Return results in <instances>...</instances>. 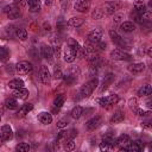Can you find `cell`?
Returning <instances> with one entry per match:
<instances>
[{
  "instance_id": "ab89813d",
  "label": "cell",
  "mask_w": 152,
  "mask_h": 152,
  "mask_svg": "<svg viewBox=\"0 0 152 152\" xmlns=\"http://www.w3.org/2000/svg\"><path fill=\"white\" fill-rule=\"evenodd\" d=\"M102 15H103V11L101 10V8H95L94 11H93V13H91V17L94 18V19H100V18H102Z\"/></svg>"
},
{
  "instance_id": "681fc988",
  "label": "cell",
  "mask_w": 152,
  "mask_h": 152,
  "mask_svg": "<svg viewBox=\"0 0 152 152\" xmlns=\"http://www.w3.org/2000/svg\"><path fill=\"white\" fill-rule=\"evenodd\" d=\"M96 44H99V49L100 50H104L106 49V43H103V42H99V43H96Z\"/></svg>"
},
{
  "instance_id": "816d5d0a",
  "label": "cell",
  "mask_w": 152,
  "mask_h": 152,
  "mask_svg": "<svg viewBox=\"0 0 152 152\" xmlns=\"http://www.w3.org/2000/svg\"><path fill=\"white\" fill-rule=\"evenodd\" d=\"M44 27H45V30H46V31H50V30H51L50 24H46V23H45V24H44Z\"/></svg>"
},
{
  "instance_id": "d4e9b609",
  "label": "cell",
  "mask_w": 152,
  "mask_h": 152,
  "mask_svg": "<svg viewBox=\"0 0 152 152\" xmlns=\"http://www.w3.org/2000/svg\"><path fill=\"white\" fill-rule=\"evenodd\" d=\"M113 80H114V75H113V74H108L107 76H104V78H103V81H102L101 91H103L104 89H107V88H108V86L113 82Z\"/></svg>"
},
{
  "instance_id": "f907efd6",
  "label": "cell",
  "mask_w": 152,
  "mask_h": 152,
  "mask_svg": "<svg viewBox=\"0 0 152 152\" xmlns=\"http://www.w3.org/2000/svg\"><path fill=\"white\" fill-rule=\"evenodd\" d=\"M121 18H122V15H121V14H116V15L114 17V20H113V21L116 24V23H119V21L121 20Z\"/></svg>"
},
{
  "instance_id": "8fae6325",
  "label": "cell",
  "mask_w": 152,
  "mask_h": 152,
  "mask_svg": "<svg viewBox=\"0 0 152 152\" xmlns=\"http://www.w3.org/2000/svg\"><path fill=\"white\" fill-rule=\"evenodd\" d=\"M76 58V51L72 50L71 48H65L64 50V61L68 62V63H72Z\"/></svg>"
},
{
  "instance_id": "74e56055",
  "label": "cell",
  "mask_w": 152,
  "mask_h": 152,
  "mask_svg": "<svg viewBox=\"0 0 152 152\" xmlns=\"http://www.w3.org/2000/svg\"><path fill=\"white\" fill-rule=\"evenodd\" d=\"M64 148L70 151V150H74L75 148V142H74V139H65L64 140Z\"/></svg>"
},
{
  "instance_id": "52a82bcc",
  "label": "cell",
  "mask_w": 152,
  "mask_h": 152,
  "mask_svg": "<svg viewBox=\"0 0 152 152\" xmlns=\"http://www.w3.org/2000/svg\"><path fill=\"white\" fill-rule=\"evenodd\" d=\"M101 38H102V31H101L100 28L93 30V31L89 33V36H88V40H89V43H91V44L99 43V42L101 40Z\"/></svg>"
},
{
  "instance_id": "6da1fadb",
  "label": "cell",
  "mask_w": 152,
  "mask_h": 152,
  "mask_svg": "<svg viewBox=\"0 0 152 152\" xmlns=\"http://www.w3.org/2000/svg\"><path fill=\"white\" fill-rule=\"evenodd\" d=\"M97 84H99V80L96 77L95 78H91L89 82H87L86 84H83L82 88H81V90H80V97L84 99V97L90 96L91 93H93V90L97 87Z\"/></svg>"
},
{
  "instance_id": "bcb514c9",
  "label": "cell",
  "mask_w": 152,
  "mask_h": 152,
  "mask_svg": "<svg viewBox=\"0 0 152 152\" xmlns=\"http://www.w3.org/2000/svg\"><path fill=\"white\" fill-rule=\"evenodd\" d=\"M134 112L139 115V116H147L148 114H151L150 112H146V110H144V109H140V108H135L134 109Z\"/></svg>"
},
{
  "instance_id": "d6986e66",
  "label": "cell",
  "mask_w": 152,
  "mask_h": 152,
  "mask_svg": "<svg viewBox=\"0 0 152 152\" xmlns=\"http://www.w3.org/2000/svg\"><path fill=\"white\" fill-rule=\"evenodd\" d=\"M128 144H129V137L127 134H122L116 139V145L120 146V148H126Z\"/></svg>"
},
{
  "instance_id": "484cf974",
  "label": "cell",
  "mask_w": 152,
  "mask_h": 152,
  "mask_svg": "<svg viewBox=\"0 0 152 152\" xmlns=\"http://www.w3.org/2000/svg\"><path fill=\"white\" fill-rule=\"evenodd\" d=\"M151 93H152V88H151V86H148V84L142 86V87L138 90V95H139V96H148Z\"/></svg>"
},
{
  "instance_id": "7402d4cb",
  "label": "cell",
  "mask_w": 152,
  "mask_h": 152,
  "mask_svg": "<svg viewBox=\"0 0 152 152\" xmlns=\"http://www.w3.org/2000/svg\"><path fill=\"white\" fill-rule=\"evenodd\" d=\"M8 87L11 89H18V88H23L24 87V81L20 78H14L12 81L8 82Z\"/></svg>"
},
{
  "instance_id": "603a6c76",
  "label": "cell",
  "mask_w": 152,
  "mask_h": 152,
  "mask_svg": "<svg viewBox=\"0 0 152 152\" xmlns=\"http://www.w3.org/2000/svg\"><path fill=\"white\" fill-rule=\"evenodd\" d=\"M124 118H125L124 113L120 112V110H118V112H115V113L112 115V118H110V124H119V122H121V121L124 120Z\"/></svg>"
},
{
  "instance_id": "4316f807",
  "label": "cell",
  "mask_w": 152,
  "mask_h": 152,
  "mask_svg": "<svg viewBox=\"0 0 152 152\" xmlns=\"http://www.w3.org/2000/svg\"><path fill=\"white\" fill-rule=\"evenodd\" d=\"M82 114H83V108L80 107V106L74 107L72 110H71V113H70V115H71L72 119H80L82 116Z\"/></svg>"
},
{
  "instance_id": "f5cc1de1",
  "label": "cell",
  "mask_w": 152,
  "mask_h": 152,
  "mask_svg": "<svg viewBox=\"0 0 152 152\" xmlns=\"http://www.w3.org/2000/svg\"><path fill=\"white\" fill-rule=\"evenodd\" d=\"M4 141H5V139H4V138H2V135L0 134V145H1V144H2Z\"/></svg>"
},
{
  "instance_id": "9a60e30c",
  "label": "cell",
  "mask_w": 152,
  "mask_h": 152,
  "mask_svg": "<svg viewBox=\"0 0 152 152\" xmlns=\"http://www.w3.org/2000/svg\"><path fill=\"white\" fill-rule=\"evenodd\" d=\"M32 108H33V104H32V103H25V104H23V106L20 107V109L18 110L17 116H19V118L25 116L26 114H28V112L32 110Z\"/></svg>"
},
{
  "instance_id": "44dd1931",
  "label": "cell",
  "mask_w": 152,
  "mask_h": 152,
  "mask_svg": "<svg viewBox=\"0 0 152 152\" xmlns=\"http://www.w3.org/2000/svg\"><path fill=\"white\" fill-rule=\"evenodd\" d=\"M28 10L31 12H38L40 10V1L39 0H27Z\"/></svg>"
},
{
  "instance_id": "60d3db41",
  "label": "cell",
  "mask_w": 152,
  "mask_h": 152,
  "mask_svg": "<svg viewBox=\"0 0 152 152\" xmlns=\"http://www.w3.org/2000/svg\"><path fill=\"white\" fill-rule=\"evenodd\" d=\"M66 139V131H61L57 135V139H56V142H61V141H64Z\"/></svg>"
},
{
  "instance_id": "ee69618b",
  "label": "cell",
  "mask_w": 152,
  "mask_h": 152,
  "mask_svg": "<svg viewBox=\"0 0 152 152\" xmlns=\"http://www.w3.org/2000/svg\"><path fill=\"white\" fill-rule=\"evenodd\" d=\"M52 51H53V53L58 57L59 56V53H61V43L58 42V43H55L53 44V48H52Z\"/></svg>"
},
{
  "instance_id": "ffe728a7",
  "label": "cell",
  "mask_w": 152,
  "mask_h": 152,
  "mask_svg": "<svg viewBox=\"0 0 152 152\" xmlns=\"http://www.w3.org/2000/svg\"><path fill=\"white\" fill-rule=\"evenodd\" d=\"M120 28L124 32H127L128 33V32H133L135 30V26H134V24L132 21H124V23H121Z\"/></svg>"
},
{
  "instance_id": "7a4b0ae2",
  "label": "cell",
  "mask_w": 152,
  "mask_h": 152,
  "mask_svg": "<svg viewBox=\"0 0 152 152\" xmlns=\"http://www.w3.org/2000/svg\"><path fill=\"white\" fill-rule=\"evenodd\" d=\"M99 102V104L101 107H107V106H110V104H114L119 101V96L116 94H112V95H108L106 97H101V99H97L96 100Z\"/></svg>"
},
{
  "instance_id": "5b68a950",
  "label": "cell",
  "mask_w": 152,
  "mask_h": 152,
  "mask_svg": "<svg viewBox=\"0 0 152 152\" xmlns=\"http://www.w3.org/2000/svg\"><path fill=\"white\" fill-rule=\"evenodd\" d=\"M17 71L21 75H25V74H28L32 71V64L30 62H26V61H21L17 64Z\"/></svg>"
},
{
  "instance_id": "83f0119b",
  "label": "cell",
  "mask_w": 152,
  "mask_h": 152,
  "mask_svg": "<svg viewBox=\"0 0 152 152\" xmlns=\"http://www.w3.org/2000/svg\"><path fill=\"white\" fill-rule=\"evenodd\" d=\"M64 101H65V96H64L63 94H59V95H57V96L55 97L53 104H55V107H56L57 109H59V108L64 104Z\"/></svg>"
},
{
  "instance_id": "277c9868",
  "label": "cell",
  "mask_w": 152,
  "mask_h": 152,
  "mask_svg": "<svg viewBox=\"0 0 152 152\" xmlns=\"http://www.w3.org/2000/svg\"><path fill=\"white\" fill-rule=\"evenodd\" d=\"M74 7H75V10H76L77 12L86 13V12H88L89 8H90V1H89V0H76Z\"/></svg>"
},
{
  "instance_id": "db71d44e",
  "label": "cell",
  "mask_w": 152,
  "mask_h": 152,
  "mask_svg": "<svg viewBox=\"0 0 152 152\" xmlns=\"http://www.w3.org/2000/svg\"><path fill=\"white\" fill-rule=\"evenodd\" d=\"M20 1H21V0H14V2H15V4H18V2H20Z\"/></svg>"
},
{
  "instance_id": "f1b7e54d",
  "label": "cell",
  "mask_w": 152,
  "mask_h": 152,
  "mask_svg": "<svg viewBox=\"0 0 152 152\" xmlns=\"http://www.w3.org/2000/svg\"><path fill=\"white\" fill-rule=\"evenodd\" d=\"M134 10L137 11L138 14H142L146 11V6H145V4L142 1H139L138 0V1L134 2Z\"/></svg>"
},
{
  "instance_id": "9c48e42d",
  "label": "cell",
  "mask_w": 152,
  "mask_h": 152,
  "mask_svg": "<svg viewBox=\"0 0 152 152\" xmlns=\"http://www.w3.org/2000/svg\"><path fill=\"white\" fill-rule=\"evenodd\" d=\"M142 148H144V142L141 140H137L134 142H129L126 146V151H129V152H139Z\"/></svg>"
},
{
  "instance_id": "ac0fdd59",
  "label": "cell",
  "mask_w": 152,
  "mask_h": 152,
  "mask_svg": "<svg viewBox=\"0 0 152 152\" xmlns=\"http://www.w3.org/2000/svg\"><path fill=\"white\" fill-rule=\"evenodd\" d=\"M109 36H110L112 40H113L115 44H118V45H120V46H124V45H125V42H124V39L121 38V36H119V34L116 33V31H114V30H110V31H109Z\"/></svg>"
},
{
  "instance_id": "7bdbcfd3",
  "label": "cell",
  "mask_w": 152,
  "mask_h": 152,
  "mask_svg": "<svg viewBox=\"0 0 152 152\" xmlns=\"http://www.w3.org/2000/svg\"><path fill=\"white\" fill-rule=\"evenodd\" d=\"M63 77V72H62V70L57 66V68H55V70H53V78H56V80H59V78H62Z\"/></svg>"
},
{
  "instance_id": "4dcf8cb0",
  "label": "cell",
  "mask_w": 152,
  "mask_h": 152,
  "mask_svg": "<svg viewBox=\"0 0 152 152\" xmlns=\"http://www.w3.org/2000/svg\"><path fill=\"white\" fill-rule=\"evenodd\" d=\"M62 78L64 80V82H65V84H66V86H71L72 83H75V82H76L77 76H76V75H71V74H69V75H63V77H62Z\"/></svg>"
},
{
  "instance_id": "c3c4849f",
  "label": "cell",
  "mask_w": 152,
  "mask_h": 152,
  "mask_svg": "<svg viewBox=\"0 0 152 152\" xmlns=\"http://www.w3.org/2000/svg\"><path fill=\"white\" fill-rule=\"evenodd\" d=\"M68 125V122H66V120H64V119H62V120H59L58 122H57V127H59V128H63V127H65Z\"/></svg>"
},
{
  "instance_id": "d6a6232c",
  "label": "cell",
  "mask_w": 152,
  "mask_h": 152,
  "mask_svg": "<svg viewBox=\"0 0 152 152\" xmlns=\"http://www.w3.org/2000/svg\"><path fill=\"white\" fill-rule=\"evenodd\" d=\"M10 57V52L6 48L0 46V62H6Z\"/></svg>"
},
{
  "instance_id": "11a10c76",
  "label": "cell",
  "mask_w": 152,
  "mask_h": 152,
  "mask_svg": "<svg viewBox=\"0 0 152 152\" xmlns=\"http://www.w3.org/2000/svg\"><path fill=\"white\" fill-rule=\"evenodd\" d=\"M0 120H1V118H0Z\"/></svg>"
},
{
  "instance_id": "f546056e",
  "label": "cell",
  "mask_w": 152,
  "mask_h": 152,
  "mask_svg": "<svg viewBox=\"0 0 152 152\" xmlns=\"http://www.w3.org/2000/svg\"><path fill=\"white\" fill-rule=\"evenodd\" d=\"M83 19L82 18H78V17H72L71 19H69V25L70 26H74V27H78V26H81L82 24H83Z\"/></svg>"
},
{
  "instance_id": "4fadbf2b",
  "label": "cell",
  "mask_w": 152,
  "mask_h": 152,
  "mask_svg": "<svg viewBox=\"0 0 152 152\" xmlns=\"http://www.w3.org/2000/svg\"><path fill=\"white\" fill-rule=\"evenodd\" d=\"M100 124H101V118H100V116H94V118H91L90 120L87 121L86 127H87L88 131H93V129H95Z\"/></svg>"
},
{
  "instance_id": "ba28073f",
  "label": "cell",
  "mask_w": 152,
  "mask_h": 152,
  "mask_svg": "<svg viewBox=\"0 0 152 152\" xmlns=\"http://www.w3.org/2000/svg\"><path fill=\"white\" fill-rule=\"evenodd\" d=\"M39 77H40V81H42L43 84H49V83H50L51 75H50V71H49L48 66H42V68H40Z\"/></svg>"
},
{
  "instance_id": "b9f144b4",
  "label": "cell",
  "mask_w": 152,
  "mask_h": 152,
  "mask_svg": "<svg viewBox=\"0 0 152 152\" xmlns=\"http://www.w3.org/2000/svg\"><path fill=\"white\" fill-rule=\"evenodd\" d=\"M112 148H113V147H112L108 142H106L104 140L101 141V144H100V150H101V151H109V150H112Z\"/></svg>"
},
{
  "instance_id": "f6af8a7d",
  "label": "cell",
  "mask_w": 152,
  "mask_h": 152,
  "mask_svg": "<svg viewBox=\"0 0 152 152\" xmlns=\"http://www.w3.org/2000/svg\"><path fill=\"white\" fill-rule=\"evenodd\" d=\"M76 135H77V131L75 128H72V129L66 132V139H74Z\"/></svg>"
},
{
  "instance_id": "8d00e7d4",
  "label": "cell",
  "mask_w": 152,
  "mask_h": 152,
  "mask_svg": "<svg viewBox=\"0 0 152 152\" xmlns=\"http://www.w3.org/2000/svg\"><path fill=\"white\" fill-rule=\"evenodd\" d=\"M7 15H8V18H10V19H17V18L20 15V13H19V10L14 6V7H13L8 13H7Z\"/></svg>"
},
{
  "instance_id": "f35d334b",
  "label": "cell",
  "mask_w": 152,
  "mask_h": 152,
  "mask_svg": "<svg viewBox=\"0 0 152 152\" xmlns=\"http://www.w3.org/2000/svg\"><path fill=\"white\" fill-rule=\"evenodd\" d=\"M15 148H17V151H19V152H27V151H30V145L26 144V142H20V144L17 145Z\"/></svg>"
},
{
  "instance_id": "7dc6e473",
  "label": "cell",
  "mask_w": 152,
  "mask_h": 152,
  "mask_svg": "<svg viewBox=\"0 0 152 152\" xmlns=\"http://www.w3.org/2000/svg\"><path fill=\"white\" fill-rule=\"evenodd\" d=\"M128 104H129V108L132 110H134L135 108H138V101H137V99H131L129 102H128Z\"/></svg>"
},
{
  "instance_id": "d590c367",
  "label": "cell",
  "mask_w": 152,
  "mask_h": 152,
  "mask_svg": "<svg viewBox=\"0 0 152 152\" xmlns=\"http://www.w3.org/2000/svg\"><path fill=\"white\" fill-rule=\"evenodd\" d=\"M68 46H69V48H71L72 50H75L76 52H77V51L80 50V48H81V46H80V44H78L74 38H69V39H68Z\"/></svg>"
},
{
  "instance_id": "1f68e13d",
  "label": "cell",
  "mask_w": 152,
  "mask_h": 152,
  "mask_svg": "<svg viewBox=\"0 0 152 152\" xmlns=\"http://www.w3.org/2000/svg\"><path fill=\"white\" fill-rule=\"evenodd\" d=\"M5 106L8 109H15L18 107V102H17V100L14 97H10V99H7L5 101Z\"/></svg>"
},
{
  "instance_id": "cb8c5ba5",
  "label": "cell",
  "mask_w": 152,
  "mask_h": 152,
  "mask_svg": "<svg viewBox=\"0 0 152 152\" xmlns=\"http://www.w3.org/2000/svg\"><path fill=\"white\" fill-rule=\"evenodd\" d=\"M88 61H89L90 66H99L100 63H101V58H100V56L94 55V53H91L90 56H88Z\"/></svg>"
},
{
  "instance_id": "2e32d148",
  "label": "cell",
  "mask_w": 152,
  "mask_h": 152,
  "mask_svg": "<svg viewBox=\"0 0 152 152\" xmlns=\"http://www.w3.org/2000/svg\"><path fill=\"white\" fill-rule=\"evenodd\" d=\"M38 120H39L42 124H44V125H49V124H51V121H52V116H51V114L48 113V112H42V113L38 114Z\"/></svg>"
},
{
  "instance_id": "8992f818",
  "label": "cell",
  "mask_w": 152,
  "mask_h": 152,
  "mask_svg": "<svg viewBox=\"0 0 152 152\" xmlns=\"http://www.w3.org/2000/svg\"><path fill=\"white\" fill-rule=\"evenodd\" d=\"M120 7V4L118 1H109L104 4V13L106 14H114Z\"/></svg>"
},
{
  "instance_id": "5bb4252c",
  "label": "cell",
  "mask_w": 152,
  "mask_h": 152,
  "mask_svg": "<svg viewBox=\"0 0 152 152\" xmlns=\"http://www.w3.org/2000/svg\"><path fill=\"white\" fill-rule=\"evenodd\" d=\"M0 134L2 135V138H4L5 140H8V139H11V138L13 137V132H12V128H11V126H10V125H4V126L1 127Z\"/></svg>"
},
{
  "instance_id": "e0dca14e",
  "label": "cell",
  "mask_w": 152,
  "mask_h": 152,
  "mask_svg": "<svg viewBox=\"0 0 152 152\" xmlns=\"http://www.w3.org/2000/svg\"><path fill=\"white\" fill-rule=\"evenodd\" d=\"M145 69V64L144 63H133L128 66V71L132 74H139Z\"/></svg>"
},
{
  "instance_id": "7c38bea8",
  "label": "cell",
  "mask_w": 152,
  "mask_h": 152,
  "mask_svg": "<svg viewBox=\"0 0 152 152\" xmlns=\"http://www.w3.org/2000/svg\"><path fill=\"white\" fill-rule=\"evenodd\" d=\"M15 99H20V100H25L28 96V90L23 88H18V89H13V94H12Z\"/></svg>"
},
{
  "instance_id": "e575fe53",
  "label": "cell",
  "mask_w": 152,
  "mask_h": 152,
  "mask_svg": "<svg viewBox=\"0 0 152 152\" xmlns=\"http://www.w3.org/2000/svg\"><path fill=\"white\" fill-rule=\"evenodd\" d=\"M56 28H57V31H61V32L64 31L66 28V21L63 18H59L56 23Z\"/></svg>"
},
{
  "instance_id": "3957f363",
  "label": "cell",
  "mask_w": 152,
  "mask_h": 152,
  "mask_svg": "<svg viewBox=\"0 0 152 152\" xmlns=\"http://www.w3.org/2000/svg\"><path fill=\"white\" fill-rule=\"evenodd\" d=\"M110 57L113 59H116V61H128L132 58V56L127 52H125L124 50H120V49H115L110 52Z\"/></svg>"
},
{
  "instance_id": "30bf717a",
  "label": "cell",
  "mask_w": 152,
  "mask_h": 152,
  "mask_svg": "<svg viewBox=\"0 0 152 152\" xmlns=\"http://www.w3.org/2000/svg\"><path fill=\"white\" fill-rule=\"evenodd\" d=\"M40 55L42 57H44L45 59H51L52 58V55H53V51H52V48L46 45V44H43L42 48H40Z\"/></svg>"
},
{
  "instance_id": "836d02e7",
  "label": "cell",
  "mask_w": 152,
  "mask_h": 152,
  "mask_svg": "<svg viewBox=\"0 0 152 152\" xmlns=\"http://www.w3.org/2000/svg\"><path fill=\"white\" fill-rule=\"evenodd\" d=\"M15 36L20 39V40H25L27 38V31L25 28H17L15 30Z\"/></svg>"
}]
</instances>
